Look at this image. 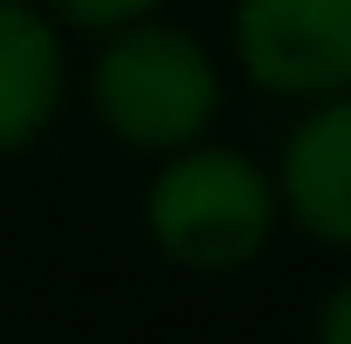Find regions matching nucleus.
Instances as JSON below:
<instances>
[{
  "label": "nucleus",
  "mask_w": 351,
  "mask_h": 344,
  "mask_svg": "<svg viewBox=\"0 0 351 344\" xmlns=\"http://www.w3.org/2000/svg\"><path fill=\"white\" fill-rule=\"evenodd\" d=\"M277 210L324 250H351V88L304 101L277 156Z\"/></svg>",
  "instance_id": "20e7f679"
},
{
  "label": "nucleus",
  "mask_w": 351,
  "mask_h": 344,
  "mask_svg": "<svg viewBox=\"0 0 351 344\" xmlns=\"http://www.w3.org/2000/svg\"><path fill=\"white\" fill-rule=\"evenodd\" d=\"M88 108L115 142L142 156H176L210 135L223 108V68L189 27L142 14V21L108 27L88 68Z\"/></svg>",
  "instance_id": "f257e3e1"
},
{
  "label": "nucleus",
  "mask_w": 351,
  "mask_h": 344,
  "mask_svg": "<svg viewBox=\"0 0 351 344\" xmlns=\"http://www.w3.org/2000/svg\"><path fill=\"white\" fill-rule=\"evenodd\" d=\"M68 101V47L41 0H0V156L34 149Z\"/></svg>",
  "instance_id": "39448f33"
},
{
  "label": "nucleus",
  "mask_w": 351,
  "mask_h": 344,
  "mask_svg": "<svg viewBox=\"0 0 351 344\" xmlns=\"http://www.w3.org/2000/svg\"><path fill=\"white\" fill-rule=\"evenodd\" d=\"M277 216L284 210H277L270 169L210 135L162 156V169L142 196L149 243L189 277H230L257 263L277 236Z\"/></svg>",
  "instance_id": "f03ea898"
},
{
  "label": "nucleus",
  "mask_w": 351,
  "mask_h": 344,
  "mask_svg": "<svg viewBox=\"0 0 351 344\" xmlns=\"http://www.w3.org/2000/svg\"><path fill=\"white\" fill-rule=\"evenodd\" d=\"M47 21L54 27H75V34H108V27H122V21H142V14H156L162 0H41Z\"/></svg>",
  "instance_id": "423d86ee"
},
{
  "label": "nucleus",
  "mask_w": 351,
  "mask_h": 344,
  "mask_svg": "<svg viewBox=\"0 0 351 344\" xmlns=\"http://www.w3.org/2000/svg\"><path fill=\"white\" fill-rule=\"evenodd\" d=\"M230 47L243 82L277 101H324L351 88V0H237Z\"/></svg>",
  "instance_id": "7ed1b4c3"
},
{
  "label": "nucleus",
  "mask_w": 351,
  "mask_h": 344,
  "mask_svg": "<svg viewBox=\"0 0 351 344\" xmlns=\"http://www.w3.org/2000/svg\"><path fill=\"white\" fill-rule=\"evenodd\" d=\"M311 344H351V277L317 304V324H311Z\"/></svg>",
  "instance_id": "0eeeda50"
}]
</instances>
